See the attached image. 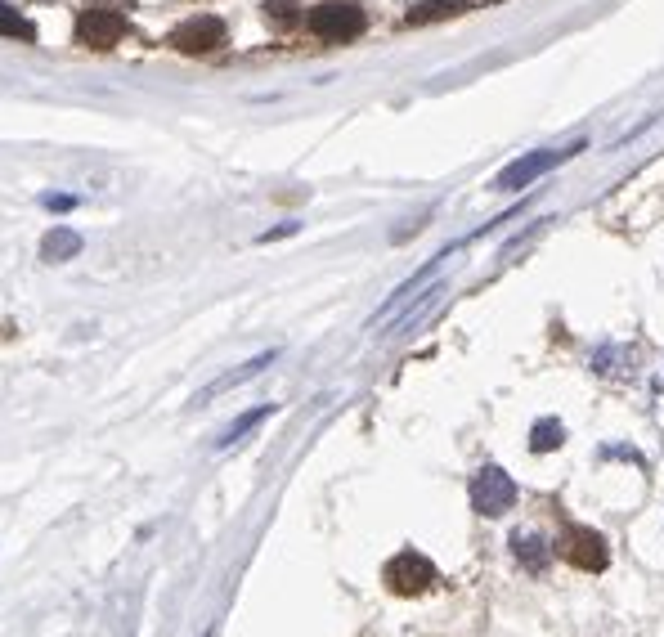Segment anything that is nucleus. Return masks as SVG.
<instances>
[{"label": "nucleus", "mask_w": 664, "mask_h": 637, "mask_svg": "<svg viewBox=\"0 0 664 637\" xmlns=\"http://www.w3.org/2000/svg\"><path fill=\"white\" fill-rule=\"evenodd\" d=\"M382 579H386V588H391L395 597H422V593H431V588H436L440 570L431 566V557L404 548V552H395V557L386 561Z\"/></svg>", "instance_id": "nucleus-1"}, {"label": "nucleus", "mask_w": 664, "mask_h": 637, "mask_svg": "<svg viewBox=\"0 0 664 637\" xmlns=\"http://www.w3.org/2000/svg\"><path fill=\"white\" fill-rule=\"evenodd\" d=\"M310 32L319 41H332V45H346L364 32V9L355 0H324V5L310 9Z\"/></svg>", "instance_id": "nucleus-2"}, {"label": "nucleus", "mask_w": 664, "mask_h": 637, "mask_svg": "<svg viewBox=\"0 0 664 637\" xmlns=\"http://www.w3.org/2000/svg\"><path fill=\"white\" fill-rule=\"evenodd\" d=\"M467 494H472V507L481 516H503L516 507V494H521V489H516V480L507 476L503 467L485 463L481 472L472 476V489H467Z\"/></svg>", "instance_id": "nucleus-3"}, {"label": "nucleus", "mask_w": 664, "mask_h": 637, "mask_svg": "<svg viewBox=\"0 0 664 637\" xmlns=\"http://www.w3.org/2000/svg\"><path fill=\"white\" fill-rule=\"evenodd\" d=\"M561 557L575 570H584V575H602V570L611 566L606 539L597 530H588V525H566V534H561Z\"/></svg>", "instance_id": "nucleus-4"}, {"label": "nucleus", "mask_w": 664, "mask_h": 637, "mask_svg": "<svg viewBox=\"0 0 664 637\" xmlns=\"http://www.w3.org/2000/svg\"><path fill=\"white\" fill-rule=\"evenodd\" d=\"M126 32H131L126 18L108 5H90V9H81V18H77V41L90 45V50H113Z\"/></svg>", "instance_id": "nucleus-5"}, {"label": "nucleus", "mask_w": 664, "mask_h": 637, "mask_svg": "<svg viewBox=\"0 0 664 637\" xmlns=\"http://www.w3.org/2000/svg\"><path fill=\"white\" fill-rule=\"evenodd\" d=\"M575 149H579V144H575ZM575 149H566V153H552V149L525 153V158H516L512 166H503V171L494 175V189H498V193H516V189H525V184H534L539 175H548L552 166H557L561 158H570Z\"/></svg>", "instance_id": "nucleus-6"}, {"label": "nucleus", "mask_w": 664, "mask_h": 637, "mask_svg": "<svg viewBox=\"0 0 664 637\" xmlns=\"http://www.w3.org/2000/svg\"><path fill=\"white\" fill-rule=\"evenodd\" d=\"M225 23L220 18H211V14H198V18H189V23H180L171 32V45L180 54H211V50H220L225 45Z\"/></svg>", "instance_id": "nucleus-7"}, {"label": "nucleus", "mask_w": 664, "mask_h": 637, "mask_svg": "<svg viewBox=\"0 0 664 637\" xmlns=\"http://www.w3.org/2000/svg\"><path fill=\"white\" fill-rule=\"evenodd\" d=\"M274 359H279V350H261V355H256V359H247L243 368H229V373H220L211 386H202V391L193 395V404H211L216 395H225V391H234V386H243V382H252V377H261L265 368L274 364Z\"/></svg>", "instance_id": "nucleus-8"}, {"label": "nucleus", "mask_w": 664, "mask_h": 637, "mask_svg": "<svg viewBox=\"0 0 664 637\" xmlns=\"http://www.w3.org/2000/svg\"><path fill=\"white\" fill-rule=\"evenodd\" d=\"M593 373L597 377H615V382H624V377L638 373V346H624V341H606V346L593 350Z\"/></svg>", "instance_id": "nucleus-9"}, {"label": "nucleus", "mask_w": 664, "mask_h": 637, "mask_svg": "<svg viewBox=\"0 0 664 637\" xmlns=\"http://www.w3.org/2000/svg\"><path fill=\"white\" fill-rule=\"evenodd\" d=\"M512 557L521 570H530V575H548L552 566V543L543 539V534H512Z\"/></svg>", "instance_id": "nucleus-10"}, {"label": "nucleus", "mask_w": 664, "mask_h": 637, "mask_svg": "<svg viewBox=\"0 0 664 637\" xmlns=\"http://www.w3.org/2000/svg\"><path fill=\"white\" fill-rule=\"evenodd\" d=\"M81 252V234L77 229H68V225H54V229H45V238H41V256L50 265H63V261H72V256Z\"/></svg>", "instance_id": "nucleus-11"}, {"label": "nucleus", "mask_w": 664, "mask_h": 637, "mask_svg": "<svg viewBox=\"0 0 664 637\" xmlns=\"http://www.w3.org/2000/svg\"><path fill=\"white\" fill-rule=\"evenodd\" d=\"M467 0H427V5H413L409 14H404V23L409 27H422V23H436V18H449V14H463Z\"/></svg>", "instance_id": "nucleus-12"}, {"label": "nucleus", "mask_w": 664, "mask_h": 637, "mask_svg": "<svg viewBox=\"0 0 664 637\" xmlns=\"http://www.w3.org/2000/svg\"><path fill=\"white\" fill-rule=\"evenodd\" d=\"M566 445V427H561L557 418H539L530 427V449L534 454H552V449Z\"/></svg>", "instance_id": "nucleus-13"}, {"label": "nucleus", "mask_w": 664, "mask_h": 637, "mask_svg": "<svg viewBox=\"0 0 664 637\" xmlns=\"http://www.w3.org/2000/svg\"><path fill=\"white\" fill-rule=\"evenodd\" d=\"M270 413H274V404H261V409H247L243 418H238V422H229V427H225V436L216 440V449H229V445H238V440H243L247 431H256V427H261V422L270 418Z\"/></svg>", "instance_id": "nucleus-14"}, {"label": "nucleus", "mask_w": 664, "mask_h": 637, "mask_svg": "<svg viewBox=\"0 0 664 637\" xmlns=\"http://www.w3.org/2000/svg\"><path fill=\"white\" fill-rule=\"evenodd\" d=\"M0 36H9V41H36V27L14 5H0Z\"/></svg>", "instance_id": "nucleus-15"}, {"label": "nucleus", "mask_w": 664, "mask_h": 637, "mask_svg": "<svg viewBox=\"0 0 664 637\" xmlns=\"http://www.w3.org/2000/svg\"><path fill=\"white\" fill-rule=\"evenodd\" d=\"M265 18H270L279 32H288V27H297L301 9H297V0H265Z\"/></svg>", "instance_id": "nucleus-16"}, {"label": "nucleus", "mask_w": 664, "mask_h": 637, "mask_svg": "<svg viewBox=\"0 0 664 637\" xmlns=\"http://www.w3.org/2000/svg\"><path fill=\"white\" fill-rule=\"evenodd\" d=\"M45 207H50V211H72V207H77V198H68V193H50Z\"/></svg>", "instance_id": "nucleus-17"}, {"label": "nucleus", "mask_w": 664, "mask_h": 637, "mask_svg": "<svg viewBox=\"0 0 664 637\" xmlns=\"http://www.w3.org/2000/svg\"><path fill=\"white\" fill-rule=\"evenodd\" d=\"M104 5L108 9H122V5H131V0H104Z\"/></svg>", "instance_id": "nucleus-18"}, {"label": "nucleus", "mask_w": 664, "mask_h": 637, "mask_svg": "<svg viewBox=\"0 0 664 637\" xmlns=\"http://www.w3.org/2000/svg\"><path fill=\"white\" fill-rule=\"evenodd\" d=\"M660 386H664V377H660Z\"/></svg>", "instance_id": "nucleus-19"}]
</instances>
